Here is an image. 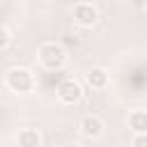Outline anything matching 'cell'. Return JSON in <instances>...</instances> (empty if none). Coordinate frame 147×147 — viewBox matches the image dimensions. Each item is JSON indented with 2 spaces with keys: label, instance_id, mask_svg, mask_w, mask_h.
I'll return each mask as SVG.
<instances>
[{
  "label": "cell",
  "instance_id": "8fae6325",
  "mask_svg": "<svg viewBox=\"0 0 147 147\" xmlns=\"http://www.w3.org/2000/svg\"><path fill=\"white\" fill-rule=\"evenodd\" d=\"M64 147H80V145H78V142H67Z\"/></svg>",
  "mask_w": 147,
  "mask_h": 147
},
{
  "label": "cell",
  "instance_id": "52a82bcc",
  "mask_svg": "<svg viewBox=\"0 0 147 147\" xmlns=\"http://www.w3.org/2000/svg\"><path fill=\"white\" fill-rule=\"evenodd\" d=\"M16 142H18V147H41V136H39V131H37V129L25 126V129H21V131H18Z\"/></svg>",
  "mask_w": 147,
  "mask_h": 147
},
{
  "label": "cell",
  "instance_id": "9c48e42d",
  "mask_svg": "<svg viewBox=\"0 0 147 147\" xmlns=\"http://www.w3.org/2000/svg\"><path fill=\"white\" fill-rule=\"evenodd\" d=\"M131 147H147V133H133Z\"/></svg>",
  "mask_w": 147,
  "mask_h": 147
},
{
  "label": "cell",
  "instance_id": "6da1fadb",
  "mask_svg": "<svg viewBox=\"0 0 147 147\" xmlns=\"http://www.w3.org/2000/svg\"><path fill=\"white\" fill-rule=\"evenodd\" d=\"M37 60H39V64H41L44 69L57 71V69H62V67L67 64V51H64V46L57 44V41H44V44H39V48H37Z\"/></svg>",
  "mask_w": 147,
  "mask_h": 147
},
{
  "label": "cell",
  "instance_id": "8992f818",
  "mask_svg": "<svg viewBox=\"0 0 147 147\" xmlns=\"http://www.w3.org/2000/svg\"><path fill=\"white\" fill-rule=\"evenodd\" d=\"M85 80H87V85H90L92 90H103V87L108 85V71H106L103 67H92V69L87 71Z\"/></svg>",
  "mask_w": 147,
  "mask_h": 147
},
{
  "label": "cell",
  "instance_id": "ba28073f",
  "mask_svg": "<svg viewBox=\"0 0 147 147\" xmlns=\"http://www.w3.org/2000/svg\"><path fill=\"white\" fill-rule=\"evenodd\" d=\"M126 124H129V129H133V133H147V110H142V108L131 110L126 117Z\"/></svg>",
  "mask_w": 147,
  "mask_h": 147
},
{
  "label": "cell",
  "instance_id": "7a4b0ae2",
  "mask_svg": "<svg viewBox=\"0 0 147 147\" xmlns=\"http://www.w3.org/2000/svg\"><path fill=\"white\" fill-rule=\"evenodd\" d=\"M5 85L11 92H32L34 90V74L28 67H9L5 71Z\"/></svg>",
  "mask_w": 147,
  "mask_h": 147
},
{
  "label": "cell",
  "instance_id": "3957f363",
  "mask_svg": "<svg viewBox=\"0 0 147 147\" xmlns=\"http://www.w3.org/2000/svg\"><path fill=\"white\" fill-rule=\"evenodd\" d=\"M55 94H57V101L62 106H76L83 99V87H80V83L76 78H64V80L57 83Z\"/></svg>",
  "mask_w": 147,
  "mask_h": 147
},
{
  "label": "cell",
  "instance_id": "5b68a950",
  "mask_svg": "<svg viewBox=\"0 0 147 147\" xmlns=\"http://www.w3.org/2000/svg\"><path fill=\"white\" fill-rule=\"evenodd\" d=\"M78 129H80V136H83V138L96 140V138H101V133H103L106 126H103V119H101L99 115H85V117L80 119Z\"/></svg>",
  "mask_w": 147,
  "mask_h": 147
},
{
  "label": "cell",
  "instance_id": "277c9868",
  "mask_svg": "<svg viewBox=\"0 0 147 147\" xmlns=\"http://www.w3.org/2000/svg\"><path fill=\"white\" fill-rule=\"evenodd\" d=\"M74 21L80 28H92L99 21V9L92 2H76L74 5Z\"/></svg>",
  "mask_w": 147,
  "mask_h": 147
},
{
  "label": "cell",
  "instance_id": "7c38bea8",
  "mask_svg": "<svg viewBox=\"0 0 147 147\" xmlns=\"http://www.w3.org/2000/svg\"><path fill=\"white\" fill-rule=\"evenodd\" d=\"M145 9H147V7H145Z\"/></svg>",
  "mask_w": 147,
  "mask_h": 147
},
{
  "label": "cell",
  "instance_id": "30bf717a",
  "mask_svg": "<svg viewBox=\"0 0 147 147\" xmlns=\"http://www.w3.org/2000/svg\"><path fill=\"white\" fill-rule=\"evenodd\" d=\"M9 41H11L9 30H7L5 25H0V51H2V48H7V46H9Z\"/></svg>",
  "mask_w": 147,
  "mask_h": 147
}]
</instances>
